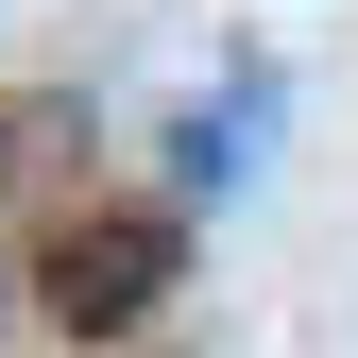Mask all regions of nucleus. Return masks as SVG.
Instances as JSON below:
<instances>
[{"label":"nucleus","instance_id":"1","mask_svg":"<svg viewBox=\"0 0 358 358\" xmlns=\"http://www.w3.org/2000/svg\"><path fill=\"white\" fill-rule=\"evenodd\" d=\"M154 273H171V222H85V239L52 256V290L85 307V324H120V307H154Z\"/></svg>","mask_w":358,"mask_h":358}]
</instances>
